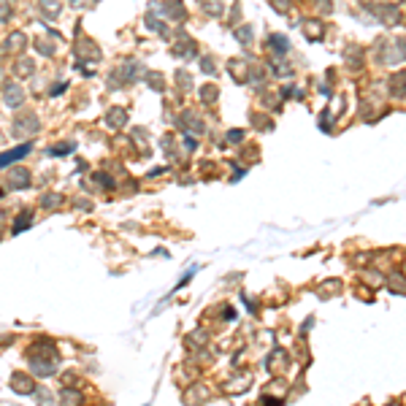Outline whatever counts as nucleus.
Wrapping results in <instances>:
<instances>
[{
  "mask_svg": "<svg viewBox=\"0 0 406 406\" xmlns=\"http://www.w3.org/2000/svg\"><path fill=\"white\" fill-rule=\"evenodd\" d=\"M8 187H11V190H25V187H30V171H27V168H16V171H11V176H8Z\"/></svg>",
  "mask_w": 406,
  "mask_h": 406,
  "instance_id": "4",
  "label": "nucleus"
},
{
  "mask_svg": "<svg viewBox=\"0 0 406 406\" xmlns=\"http://www.w3.org/2000/svg\"><path fill=\"white\" fill-rule=\"evenodd\" d=\"M38 127H41V122L35 114H22L14 119V136H19V138H30Z\"/></svg>",
  "mask_w": 406,
  "mask_h": 406,
  "instance_id": "2",
  "label": "nucleus"
},
{
  "mask_svg": "<svg viewBox=\"0 0 406 406\" xmlns=\"http://www.w3.org/2000/svg\"><path fill=\"white\" fill-rule=\"evenodd\" d=\"M33 71H35V62L30 57H19V60L14 62V73H16V76H22V79L33 76Z\"/></svg>",
  "mask_w": 406,
  "mask_h": 406,
  "instance_id": "8",
  "label": "nucleus"
},
{
  "mask_svg": "<svg viewBox=\"0 0 406 406\" xmlns=\"http://www.w3.org/2000/svg\"><path fill=\"white\" fill-rule=\"evenodd\" d=\"M11 387H14L16 393H22V395L35 393V379H33V376H27V374H14Z\"/></svg>",
  "mask_w": 406,
  "mask_h": 406,
  "instance_id": "5",
  "label": "nucleus"
},
{
  "mask_svg": "<svg viewBox=\"0 0 406 406\" xmlns=\"http://www.w3.org/2000/svg\"><path fill=\"white\" fill-rule=\"evenodd\" d=\"M27 152H30V144H22V146H16V149H8V152L0 155V168H8L11 163H16L19 157H25Z\"/></svg>",
  "mask_w": 406,
  "mask_h": 406,
  "instance_id": "6",
  "label": "nucleus"
},
{
  "mask_svg": "<svg viewBox=\"0 0 406 406\" xmlns=\"http://www.w3.org/2000/svg\"><path fill=\"white\" fill-rule=\"evenodd\" d=\"M30 366L35 376H54L57 371V355H30Z\"/></svg>",
  "mask_w": 406,
  "mask_h": 406,
  "instance_id": "1",
  "label": "nucleus"
},
{
  "mask_svg": "<svg viewBox=\"0 0 406 406\" xmlns=\"http://www.w3.org/2000/svg\"><path fill=\"white\" fill-rule=\"evenodd\" d=\"M35 46L41 49V54H44V57H52V54H54V44H52V41H44V38H38V41H35Z\"/></svg>",
  "mask_w": 406,
  "mask_h": 406,
  "instance_id": "14",
  "label": "nucleus"
},
{
  "mask_svg": "<svg viewBox=\"0 0 406 406\" xmlns=\"http://www.w3.org/2000/svg\"><path fill=\"white\" fill-rule=\"evenodd\" d=\"M11 14H14L11 0H0V22H8V19H11Z\"/></svg>",
  "mask_w": 406,
  "mask_h": 406,
  "instance_id": "13",
  "label": "nucleus"
},
{
  "mask_svg": "<svg viewBox=\"0 0 406 406\" xmlns=\"http://www.w3.org/2000/svg\"><path fill=\"white\" fill-rule=\"evenodd\" d=\"M25 46H27L25 33H11V35L6 38V52H14V54H16V52H22Z\"/></svg>",
  "mask_w": 406,
  "mask_h": 406,
  "instance_id": "9",
  "label": "nucleus"
},
{
  "mask_svg": "<svg viewBox=\"0 0 406 406\" xmlns=\"http://www.w3.org/2000/svg\"><path fill=\"white\" fill-rule=\"evenodd\" d=\"M0 84H3V73H0Z\"/></svg>",
  "mask_w": 406,
  "mask_h": 406,
  "instance_id": "18",
  "label": "nucleus"
},
{
  "mask_svg": "<svg viewBox=\"0 0 406 406\" xmlns=\"http://www.w3.org/2000/svg\"><path fill=\"white\" fill-rule=\"evenodd\" d=\"M60 203H62V195H60V193H46V195L41 198V206H44V209H57Z\"/></svg>",
  "mask_w": 406,
  "mask_h": 406,
  "instance_id": "12",
  "label": "nucleus"
},
{
  "mask_svg": "<svg viewBox=\"0 0 406 406\" xmlns=\"http://www.w3.org/2000/svg\"><path fill=\"white\" fill-rule=\"evenodd\" d=\"M71 6H76V8H81V6H87V0H71Z\"/></svg>",
  "mask_w": 406,
  "mask_h": 406,
  "instance_id": "17",
  "label": "nucleus"
},
{
  "mask_svg": "<svg viewBox=\"0 0 406 406\" xmlns=\"http://www.w3.org/2000/svg\"><path fill=\"white\" fill-rule=\"evenodd\" d=\"M30 222H33V211H22L19 217H16V222H14V233L27 230V228H30Z\"/></svg>",
  "mask_w": 406,
  "mask_h": 406,
  "instance_id": "11",
  "label": "nucleus"
},
{
  "mask_svg": "<svg viewBox=\"0 0 406 406\" xmlns=\"http://www.w3.org/2000/svg\"><path fill=\"white\" fill-rule=\"evenodd\" d=\"M60 406H81V398L76 390H62L60 393Z\"/></svg>",
  "mask_w": 406,
  "mask_h": 406,
  "instance_id": "10",
  "label": "nucleus"
},
{
  "mask_svg": "<svg viewBox=\"0 0 406 406\" xmlns=\"http://www.w3.org/2000/svg\"><path fill=\"white\" fill-rule=\"evenodd\" d=\"M38 8L46 19H57L60 16V0H38Z\"/></svg>",
  "mask_w": 406,
  "mask_h": 406,
  "instance_id": "7",
  "label": "nucleus"
},
{
  "mask_svg": "<svg viewBox=\"0 0 406 406\" xmlns=\"http://www.w3.org/2000/svg\"><path fill=\"white\" fill-rule=\"evenodd\" d=\"M122 122V109H111V114H109V125H119Z\"/></svg>",
  "mask_w": 406,
  "mask_h": 406,
  "instance_id": "16",
  "label": "nucleus"
},
{
  "mask_svg": "<svg viewBox=\"0 0 406 406\" xmlns=\"http://www.w3.org/2000/svg\"><path fill=\"white\" fill-rule=\"evenodd\" d=\"M3 100H6V106L8 109H19L22 103H25V90L19 87V84H6L3 87Z\"/></svg>",
  "mask_w": 406,
  "mask_h": 406,
  "instance_id": "3",
  "label": "nucleus"
},
{
  "mask_svg": "<svg viewBox=\"0 0 406 406\" xmlns=\"http://www.w3.org/2000/svg\"><path fill=\"white\" fill-rule=\"evenodd\" d=\"M68 152H73V144H57V146H52V149H49V155H54V157L68 155Z\"/></svg>",
  "mask_w": 406,
  "mask_h": 406,
  "instance_id": "15",
  "label": "nucleus"
}]
</instances>
